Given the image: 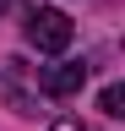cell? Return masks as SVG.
Segmentation results:
<instances>
[{
	"label": "cell",
	"mask_w": 125,
	"mask_h": 131,
	"mask_svg": "<svg viewBox=\"0 0 125 131\" xmlns=\"http://www.w3.org/2000/svg\"><path fill=\"white\" fill-rule=\"evenodd\" d=\"M0 11H6V0H0Z\"/></svg>",
	"instance_id": "6"
},
{
	"label": "cell",
	"mask_w": 125,
	"mask_h": 131,
	"mask_svg": "<svg viewBox=\"0 0 125 131\" xmlns=\"http://www.w3.org/2000/svg\"><path fill=\"white\" fill-rule=\"evenodd\" d=\"M71 38H76V27H71V16H65V11H54V6L27 11V44H33L38 55H65Z\"/></svg>",
	"instance_id": "1"
},
{
	"label": "cell",
	"mask_w": 125,
	"mask_h": 131,
	"mask_svg": "<svg viewBox=\"0 0 125 131\" xmlns=\"http://www.w3.org/2000/svg\"><path fill=\"white\" fill-rule=\"evenodd\" d=\"M82 82H87V66H82V60H54V66H38V88H44V93H54V98L82 93Z\"/></svg>",
	"instance_id": "2"
},
{
	"label": "cell",
	"mask_w": 125,
	"mask_h": 131,
	"mask_svg": "<svg viewBox=\"0 0 125 131\" xmlns=\"http://www.w3.org/2000/svg\"><path fill=\"white\" fill-rule=\"evenodd\" d=\"M49 131H92V126H82V120H54Z\"/></svg>",
	"instance_id": "5"
},
{
	"label": "cell",
	"mask_w": 125,
	"mask_h": 131,
	"mask_svg": "<svg viewBox=\"0 0 125 131\" xmlns=\"http://www.w3.org/2000/svg\"><path fill=\"white\" fill-rule=\"evenodd\" d=\"M0 104H11L17 115H38V98H33V93H22L17 82H11V71H0Z\"/></svg>",
	"instance_id": "3"
},
{
	"label": "cell",
	"mask_w": 125,
	"mask_h": 131,
	"mask_svg": "<svg viewBox=\"0 0 125 131\" xmlns=\"http://www.w3.org/2000/svg\"><path fill=\"white\" fill-rule=\"evenodd\" d=\"M98 109L109 115V120H114V115H125V88H120V82H114V88H103V93H98Z\"/></svg>",
	"instance_id": "4"
}]
</instances>
